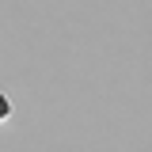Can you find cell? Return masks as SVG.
Wrapping results in <instances>:
<instances>
[{
  "instance_id": "6da1fadb",
  "label": "cell",
  "mask_w": 152,
  "mask_h": 152,
  "mask_svg": "<svg viewBox=\"0 0 152 152\" xmlns=\"http://www.w3.org/2000/svg\"><path fill=\"white\" fill-rule=\"evenodd\" d=\"M8 114H12V103H8V95L0 91V122H8Z\"/></svg>"
}]
</instances>
